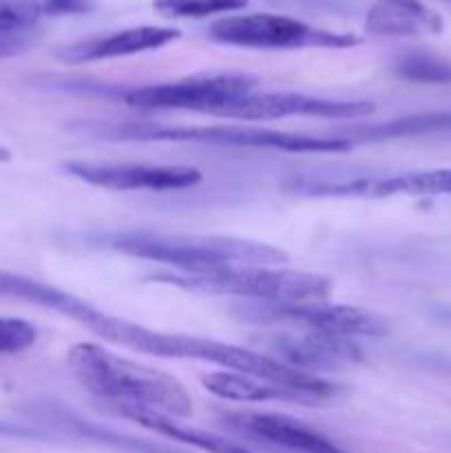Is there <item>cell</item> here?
<instances>
[{"label":"cell","mask_w":451,"mask_h":453,"mask_svg":"<svg viewBox=\"0 0 451 453\" xmlns=\"http://www.w3.org/2000/svg\"><path fill=\"white\" fill-rule=\"evenodd\" d=\"M38 339V330L22 319L0 317V354H20Z\"/></svg>","instance_id":"cell-23"},{"label":"cell","mask_w":451,"mask_h":453,"mask_svg":"<svg viewBox=\"0 0 451 453\" xmlns=\"http://www.w3.org/2000/svg\"><path fill=\"white\" fill-rule=\"evenodd\" d=\"M66 363L75 380L102 403L146 407L180 418L193 414V398L166 372L128 361L96 343H75Z\"/></svg>","instance_id":"cell-3"},{"label":"cell","mask_w":451,"mask_h":453,"mask_svg":"<svg viewBox=\"0 0 451 453\" xmlns=\"http://www.w3.org/2000/svg\"><path fill=\"white\" fill-rule=\"evenodd\" d=\"M66 173L84 184L106 190H184L202 181V171L181 164H111V162H66Z\"/></svg>","instance_id":"cell-10"},{"label":"cell","mask_w":451,"mask_h":453,"mask_svg":"<svg viewBox=\"0 0 451 453\" xmlns=\"http://www.w3.org/2000/svg\"><path fill=\"white\" fill-rule=\"evenodd\" d=\"M219 44L243 49H352L363 42L356 34L321 29L283 13H237L208 27Z\"/></svg>","instance_id":"cell-6"},{"label":"cell","mask_w":451,"mask_h":453,"mask_svg":"<svg viewBox=\"0 0 451 453\" xmlns=\"http://www.w3.org/2000/svg\"><path fill=\"white\" fill-rule=\"evenodd\" d=\"M394 73L416 84H451V60L424 49H414L394 60Z\"/></svg>","instance_id":"cell-20"},{"label":"cell","mask_w":451,"mask_h":453,"mask_svg":"<svg viewBox=\"0 0 451 453\" xmlns=\"http://www.w3.org/2000/svg\"><path fill=\"white\" fill-rule=\"evenodd\" d=\"M150 281L166 283L202 295L248 296L264 303H310L325 301L334 292L332 279L323 274L286 268H226L212 273H157Z\"/></svg>","instance_id":"cell-5"},{"label":"cell","mask_w":451,"mask_h":453,"mask_svg":"<svg viewBox=\"0 0 451 453\" xmlns=\"http://www.w3.org/2000/svg\"><path fill=\"white\" fill-rule=\"evenodd\" d=\"M374 111V102L370 100H327V97H312L292 91H252L224 102L219 109L212 111V115L243 119V122H256V119L265 122V119L294 118V115L356 119L370 118Z\"/></svg>","instance_id":"cell-8"},{"label":"cell","mask_w":451,"mask_h":453,"mask_svg":"<svg viewBox=\"0 0 451 453\" xmlns=\"http://www.w3.org/2000/svg\"><path fill=\"white\" fill-rule=\"evenodd\" d=\"M0 296H11V299H20L27 301V303L40 305L44 310L65 314V317L73 319L87 330L96 332L97 336H102L109 343L131 348L135 352L153 354V357L162 358L212 363V365L239 372V374L272 380V383L287 385V388L308 389V392L321 394L327 401H334L340 394L339 385L323 380L321 376L292 370V367L283 365L281 361L264 352L239 348V345L233 343H221V341L202 339V336L153 330V327H146L141 323L104 312V310L87 303L84 299L62 290V288L49 286V283L25 277V274L0 270Z\"/></svg>","instance_id":"cell-1"},{"label":"cell","mask_w":451,"mask_h":453,"mask_svg":"<svg viewBox=\"0 0 451 453\" xmlns=\"http://www.w3.org/2000/svg\"><path fill=\"white\" fill-rule=\"evenodd\" d=\"M44 16H87L96 12L97 0H40Z\"/></svg>","instance_id":"cell-24"},{"label":"cell","mask_w":451,"mask_h":453,"mask_svg":"<svg viewBox=\"0 0 451 453\" xmlns=\"http://www.w3.org/2000/svg\"><path fill=\"white\" fill-rule=\"evenodd\" d=\"M106 410H111L113 414L122 416V418L133 420L140 427L150 429V432L159 434V436H166L171 441L184 442V445L195 447V449H202L208 453H252L248 447L239 445V442L228 441L224 436H217V434L202 432V429L186 427V425L172 420V416L162 414V411L146 410V407H135V405H109L104 403Z\"/></svg>","instance_id":"cell-17"},{"label":"cell","mask_w":451,"mask_h":453,"mask_svg":"<svg viewBox=\"0 0 451 453\" xmlns=\"http://www.w3.org/2000/svg\"><path fill=\"white\" fill-rule=\"evenodd\" d=\"M0 436H13V438H42V434L34 432V429L20 427V425L3 423L0 420Z\"/></svg>","instance_id":"cell-25"},{"label":"cell","mask_w":451,"mask_h":453,"mask_svg":"<svg viewBox=\"0 0 451 453\" xmlns=\"http://www.w3.org/2000/svg\"><path fill=\"white\" fill-rule=\"evenodd\" d=\"M442 16L423 0H376L365 16V29L380 38H420L440 34Z\"/></svg>","instance_id":"cell-15"},{"label":"cell","mask_w":451,"mask_h":453,"mask_svg":"<svg viewBox=\"0 0 451 453\" xmlns=\"http://www.w3.org/2000/svg\"><path fill=\"white\" fill-rule=\"evenodd\" d=\"M259 321L287 323L299 330L325 332L339 336H385L387 323L374 312L352 308V305H334L325 301H310V303H264L252 308Z\"/></svg>","instance_id":"cell-11"},{"label":"cell","mask_w":451,"mask_h":453,"mask_svg":"<svg viewBox=\"0 0 451 453\" xmlns=\"http://www.w3.org/2000/svg\"><path fill=\"white\" fill-rule=\"evenodd\" d=\"M261 348L272 352L277 361L292 370L318 376L317 372H339L356 365L363 358L361 348L349 336L299 330L279 332L261 341Z\"/></svg>","instance_id":"cell-12"},{"label":"cell","mask_w":451,"mask_h":453,"mask_svg":"<svg viewBox=\"0 0 451 453\" xmlns=\"http://www.w3.org/2000/svg\"><path fill=\"white\" fill-rule=\"evenodd\" d=\"M203 385L217 398L234 403H265V401H286L299 403V405H325L327 401L321 394L308 392V389L287 388V385L272 383V380L255 379V376L239 374V372H212L203 376Z\"/></svg>","instance_id":"cell-16"},{"label":"cell","mask_w":451,"mask_h":453,"mask_svg":"<svg viewBox=\"0 0 451 453\" xmlns=\"http://www.w3.org/2000/svg\"><path fill=\"white\" fill-rule=\"evenodd\" d=\"M180 31L172 27L141 25L131 29L113 31L106 35H93V38L78 40L57 51V58L66 65H84V62L113 60V58L137 56V53L155 51L166 44L180 40Z\"/></svg>","instance_id":"cell-14"},{"label":"cell","mask_w":451,"mask_h":453,"mask_svg":"<svg viewBox=\"0 0 451 453\" xmlns=\"http://www.w3.org/2000/svg\"><path fill=\"white\" fill-rule=\"evenodd\" d=\"M42 16L40 0H0V34L25 35Z\"/></svg>","instance_id":"cell-22"},{"label":"cell","mask_w":451,"mask_h":453,"mask_svg":"<svg viewBox=\"0 0 451 453\" xmlns=\"http://www.w3.org/2000/svg\"><path fill=\"white\" fill-rule=\"evenodd\" d=\"M9 159H11V153L7 149H0V164L9 162Z\"/></svg>","instance_id":"cell-26"},{"label":"cell","mask_w":451,"mask_h":453,"mask_svg":"<svg viewBox=\"0 0 451 453\" xmlns=\"http://www.w3.org/2000/svg\"><path fill=\"white\" fill-rule=\"evenodd\" d=\"M97 246L137 259L157 261L180 273H212L226 268H281L290 261L286 250L270 243L217 234H166L150 230L106 233L96 237Z\"/></svg>","instance_id":"cell-2"},{"label":"cell","mask_w":451,"mask_h":453,"mask_svg":"<svg viewBox=\"0 0 451 453\" xmlns=\"http://www.w3.org/2000/svg\"><path fill=\"white\" fill-rule=\"evenodd\" d=\"M109 140L141 142H195V144L234 146V149H270L286 153H348L352 142L340 135L317 137L301 133L274 131V128L243 127V124H217V127H166L153 122H122L87 128Z\"/></svg>","instance_id":"cell-4"},{"label":"cell","mask_w":451,"mask_h":453,"mask_svg":"<svg viewBox=\"0 0 451 453\" xmlns=\"http://www.w3.org/2000/svg\"><path fill=\"white\" fill-rule=\"evenodd\" d=\"M259 80L241 71H215V73H197L175 82L146 84V87L128 88L122 96L133 109H188L212 113L224 102L255 91Z\"/></svg>","instance_id":"cell-7"},{"label":"cell","mask_w":451,"mask_h":453,"mask_svg":"<svg viewBox=\"0 0 451 453\" xmlns=\"http://www.w3.org/2000/svg\"><path fill=\"white\" fill-rule=\"evenodd\" d=\"M221 423L233 432L256 438L268 445L294 453H349L317 429L287 418L281 414H259V411H226Z\"/></svg>","instance_id":"cell-13"},{"label":"cell","mask_w":451,"mask_h":453,"mask_svg":"<svg viewBox=\"0 0 451 453\" xmlns=\"http://www.w3.org/2000/svg\"><path fill=\"white\" fill-rule=\"evenodd\" d=\"M250 0H155L153 7L164 18H208L234 13L248 7Z\"/></svg>","instance_id":"cell-21"},{"label":"cell","mask_w":451,"mask_h":453,"mask_svg":"<svg viewBox=\"0 0 451 453\" xmlns=\"http://www.w3.org/2000/svg\"><path fill=\"white\" fill-rule=\"evenodd\" d=\"M44 418L51 420L56 427L73 434V436L87 438V441H96L100 442V445L113 447V449L124 451V453H177L172 449H166V447L162 445H153V442L137 441V438L122 436V434L118 432H111V429L100 427V425H93L88 423V420L78 418V416L62 410V407H44Z\"/></svg>","instance_id":"cell-18"},{"label":"cell","mask_w":451,"mask_h":453,"mask_svg":"<svg viewBox=\"0 0 451 453\" xmlns=\"http://www.w3.org/2000/svg\"><path fill=\"white\" fill-rule=\"evenodd\" d=\"M451 128V111H440V113H423L411 115V118L392 119L385 124H371V127H354L345 131V140L354 144V137L358 140H392V137H409L424 135V133L449 131Z\"/></svg>","instance_id":"cell-19"},{"label":"cell","mask_w":451,"mask_h":453,"mask_svg":"<svg viewBox=\"0 0 451 453\" xmlns=\"http://www.w3.org/2000/svg\"><path fill=\"white\" fill-rule=\"evenodd\" d=\"M292 193L310 197H349V199H392V197H440L451 195V168L401 173L392 177H356L345 181H323L301 177L283 184Z\"/></svg>","instance_id":"cell-9"}]
</instances>
